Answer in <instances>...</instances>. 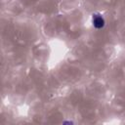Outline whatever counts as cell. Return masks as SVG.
Wrapping results in <instances>:
<instances>
[{
  "label": "cell",
  "instance_id": "cell-1",
  "mask_svg": "<svg viewBox=\"0 0 125 125\" xmlns=\"http://www.w3.org/2000/svg\"><path fill=\"white\" fill-rule=\"evenodd\" d=\"M93 24L96 28H102L104 25V20L101 15H94L93 17Z\"/></svg>",
  "mask_w": 125,
  "mask_h": 125
}]
</instances>
